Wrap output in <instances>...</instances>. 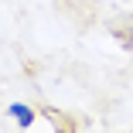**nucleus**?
Segmentation results:
<instances>
[{
    "instance_id": "f257e3e1",
    "label": "nucleus",
    "mask_w": 133,
    "mask_h": 133,
    "mask_svg": "<svg viewBox=\"0 0 133 133\" xmlns=\"http://www.w3.org/2000/svg\"><path fill=\"white\" fill-rule=\"evenodd\" d=\"M10 116H14V119H17V126H24V130H28V126H31V119H34V113H31L24 102H14V106H10Z\"/></svg>"
}]
</instances>
